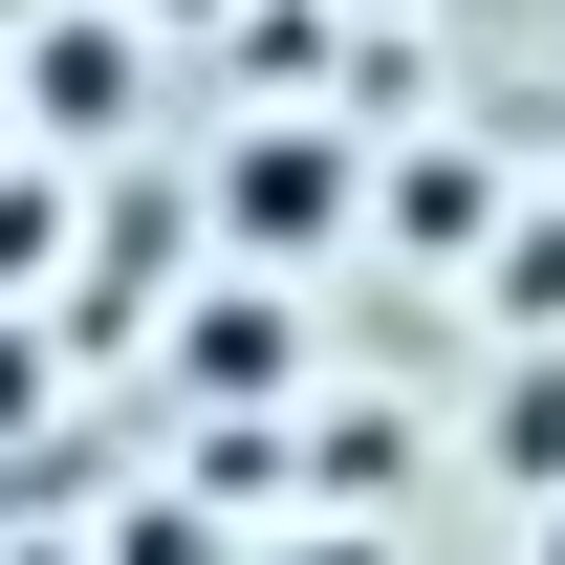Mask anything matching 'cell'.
<instances>
[{
    "mask_svg": "<svg viewBox=\"0 0 565 565\" xmlns=\"http://www.w3.org/2000/svg\"><path fill=\"white\" fill-rule=\"evenodd\" d=\"M109 109H131V44H109V22H66V44L0 66V131H109Z\"/></svg>",
    "mask_w": 565,
    "mask_h": 565,
    "instance_id": "cell-1",
    "label": "cell"
},
{
    "mask_svg": "<svg viewBox=\"0 0 565 565\" xmlns=\"http://www.w3.org/2000/svg\"><path fill=\"white\" fill-rule=\"evenodd\" d=\"M174 349H196V392H282V305L239 282V305H196V327H174Z\"/></svg>",
    "mask_w": 565,
    "mask_h": 565,
    "instance_id": "cell-3",
    "label": "cell"
},
{
    "mask_svg": "<svg viewBox=\"0 0 565 565\" xmlns=\"http://www.w3.org/2000/svg\"><path fill=\"white\" fill-rule=\"evenodd\" d=\"M544 565H565V500H544Z\"/></svg>",
    "mask_w": 565,
    "mask_h": 565,
    "instance_id": "cell-4",
    "label": "cell"
},
{
    "mask_svg": "<svg viewBox=\"0 0 565 565\" xmlns=\"http://www.w3.org/2000/svg\"><path fill=\"white\" fill-rule=\"evenodd\" d=\"M327 174H349V152H327V131H262V152H239V174H217V217H239L262 262H305V239H327Z\"/></svg>",
    "mask_w": 565,
    "mask_h": 565,
    "instance_id": "cell-2",
    "label": "cell"
}]
</instances>
